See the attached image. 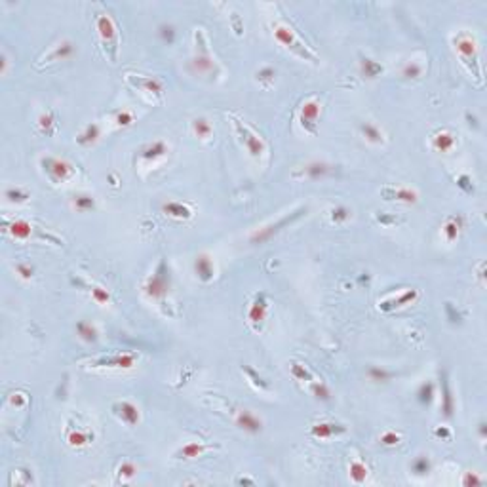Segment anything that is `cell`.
Instances as JSON below:
<instances>
[{"instance_id": "cell-16", "label": "cell", "mask_w": 487, "mask_h": 487, "mask_svg": "<svg viewBox=\"0 0 487 487\" xmlns=\"http://www.w3.org/2000/svg\"><path fill=\"white\" fill-rule=\"evenodd\" d=\"M331 172H333V166L326 164V162H310L301 170V175L307 179H320V177L330 175Z\"/></svg>"}, {"instance_id": "cell-11", "label": "cell", "mask_w": 487, "mask_h": 487, "mask_svg": "<svg viewBox=\"0 0 487 487\" xmlns=\"http://www.w3.org/2000/svg\"><path fill=\"white\" fill-rule=\"evenodd\" d=\"M267 308H268L267 297H265L263 293H259V295L255 297V301H253L250 312H248V318H250V322L253 323L255 330H261V326L265 322V316H267Z\"/></svg>"}, {"instance_id": "cell-15", "label": "cell", "mask_w": 487, "mask_h": 487, "mask_svg": "<svg viewBox=\"0 0 487 487\" xmlns=\"http://www.w3.org/2000/svg\"><path fill=\"white\" fill-rule=\"evenodd\" d=\"M236 424H238L242 430L252 434L261 432V428H263V423H261L253 413H250V411H240V413L236 415Z\"/></svg>"}, {"instance_id": "cell-7", "label": "cell", "mask_w": 487, "mask_h": 487, "mask_svg": "<svg viewBox=\"0 0 487 487\" xmlns=\"http://www.w3.org/2000/svg\"><path fill=\"white\" fill-rule=\"evenodd\" d=\"M320 109H322V105H320L318 99H308V101H305L303 103V107H301V112H299L301 126L305 128L307 132H310V134H314L316 132V124H318Z\"/></svg>"}, {"instance_id": "cell-42", "label": "cell", "mask_w": 487, "mask_h": 487, "mask_svg": "<svg viewBox=\"0 0 487 487\" xmlns=\"http://www.w3.org/2000/svg\"><path fill=\"white\" fill-rule=\"evenodd\" d=\"M38 126L42 128V132L52 134V126H54V114H52V112H44V114H40Z\"/></svg>"}, {"instance_id": "cell-31", "label": "cell", "mask_w": 487, "mask_h": 487, "mask_svg": "<svg viewBox=\"0 0 487 487\" xmlns=\"http://www.w3.org/2000/svg\"><path fill=\"white\" fill-rule=\"evenodd\" d=\"M459 230H461V221L451 217L448 219V223L443 225V234H445V240L448 242H455L457 236H459Z\"/></svg>"}, {"instance_id": "cell-58", "label": "cell", "mask_w": 487, "mask_h": 487, "mask_svg": "<svg viewBox=\"0 0 487 487\" xmlns=\"http://www.w3.org/2000/svg\"><path fill=\"white\" fill-rule=\"evenodd\" d=\"M479 434H481V438L485 436V424H483V423L479 424Z\"/></svg>"}, {"instance_id": "cell-38", "label": "cell", "mask_w": 487, "mask_h": 487, "mask_svg": "<svg viewBox=\"0 0 487 487\" xmlns=\"http://www.w3.org/2000/svg\"><path fill=\"white\" fill-rule=\"evenodd\" d=\"M135 472H137V468H135L134 463H122L120 466H118V478L120 479H132L135 476Z\"/></svg>"}, {"instance_id": "cell-33", "label": "cell", "mask_w": 487, "mask_h": 487, "mask_svg": "<svg viewBox=\"0 0 487 487\" xmlns=\"http://www.w3.org/2000/svg\"><path fill=\"white\" fill-rule=\"evenodd\" d=\"M360 130H361V134L366 135V139H368V141L383 143V132H381L377 126H373V124H361Z\"/></svg>"}, {"instance_id": "cell-6", "label": "cell", "mask_w": 487, "mask_h": 487, "mask_svg": "<svg viewBox=\"0 0 487 487\" xmlns=\"http://www.w3.org/2000/svg\"><path fill=\"white\" fill-rule=\"evenodd\" d=\"M234 126H236L238 135H240V139H242V143L246 145V149L250 150V154L255 158H259L261 154L265 152V143H263V139L253 134L250 128L242 126L240 120H234Z\"/></svg>"}, {"instance_id": "cell-32", "label": "cell", "mask_w": 487, "mask_h": 487, "mask_svg": "<svg viewBox=\"0 0 487 487\" xmlns=\"http://www.w3.org/2000/svg\"><path fill=\"white\" fill-rule=\"evenodd\" d=\"M350 478H352L356 483L366 481V478H368V466L363 463H360V461L350 463Z\"/></svg>"}, {"instance_id": "cell-20", "label": "cell", "mask_w": 487, "mask_h": 487, "mask_svg": "<svg viewBox=\"0 0 487 487\" xmlns=\"http://www.w3.org/2000/svg\"><path fill=\"white\" fill-rule=\"evenodd\" d=\"M194 268H196V274L200 280H204V282H210L213 278V263L212 259L208 257V255H198L196 257V263H194Z\"/></svg>"}, {"instance_id": "cell-24", "label": "cell", "mask_w": 487, "mask_h": 487, "mask_svg": "<svg viewBox=\"0 0 487 487\" xmlns=\"http://www.w3.org/2000/svg\"><path fill=\"white\" fill-rule=\"evenodd\" d=\"M168 152V147H166L164 141H154L150 143L149 147H145L141 150V156L145 160H156V158H162Z\"/></svg>"}, {"instance_id": "cell-56", "label": "cell", "mask_w": 487, "mask_h": 487, "mask_svg": "<svg viewBox=\"0 0 487 487\" xmlns=\"http://www.w3.org/2000/svg\"><path fill=\"white\" fill-rule=\"evenodd\" d=\"M21 396H23V394H12V398H10V400H12V403H14V405H17V408H23L25 398H21Z\"/></svg>"}, {"instance_id": "cell-18", "label": "cell", "mask_w": 487, "mask_h": 487, "mask_svg": "<svg viewBox=\"0 0 487 487\" xmlns=\"http://www.w3.org/2000/svg\"><path fill=\"white\" fill-rule=\"evenodd\" d=\"M212 448L213 445H204V443H200V441H190L187 445H183V448L175 453V457H177V459H196V457H200L204 451H208V449Z\"/></svg>"}, {"instance_id": "cell-21", "label": "cell", "mask_w": 487, "mask_h": 487, "mask_svg": "<svg viewBox=\"0 0 487 487\" xmlns=\"http://www.w3.org/2000/svg\"><path fill=\"white\" fill-rule=\"evenodd\" d=\"M455 145V137L449 132H438L432 135V149L438 152H448L449 149H453Z\"/></svg>"}, {"instance_id": "cell-39", "label": "cell", "mask_w": 487, "mask_h": 487, "mask_svg": "<svg viewBox=\"0 0 487 487\" xmlns=\"http://www.w3.org/2000/svg\"><path fill=\"white\" fill-rule=\"evenodd\" d=\"M92 297H94L95 303L105 305V303H109V301H110V293L107 290L99 288V286H92Z\"/></svg>"}, {"instance_id": "cell-19", "label": "cell", "mask_w": 487, "mask_h": 487, "mask_svg": "<svg viewBox=\"0 0 487 487\" xmlns=\"http://www.w3.org/2000/svg\"><path fill=\"white\" fill-rule=\"evenodd\" d=\"M130 82L135 84V86L143 88V90H147V92H150V94L160 95L162 92H164V84H162L158 78H150V76H139V78H134V76H130Z\"/></svg>"}, {"instance_id": "cell-3", "label": "cell", "mask_w": 487, "mask_h": 487, "mask_svg": "<svg viewBox=\"0 0 487 487\" xmlns=\"http://www.w3.org/2000/svg\"><path fill=\"white\" fill-rule=\"evenodd\" d=\"M274 36L278 42H282L283 46L288 48V50H291V52H293L295 55H299V57L308 59V61H314V63L318 61V57H316L307 46H303V42L293 34V31H291L288 25L276 23L274 25Z\"/></svg>"}, {"instance_id": "cell-37", "label": "cell", "mask_w": 487, "mask_h": 487, "mask_svg": "<svg viewBox=\"0 0 487 487\" xmlns=\"http://www.w3.org/2000/svg\"><path fill=\"white\" fill-rule=\"evenodd\" d=\"M421 72H423V67L417 63V61H409V63L401 69V74H403L405 78H417V76H421Z\"/></svg>"}, {"instance_id": "cell-47", "label": "cell", "mask_w": 487, "mask_h": 487, "mask_svg": "<svg viewBox=\"0 0 487 487\" xmlns=\"http://www.w3.org/2000/svg\"><path fill=\"white\" fill-rule=\"evenodd\" d=\"M428 470H430V461L426 457H419L413 463V472L415 474H426Z\"/></svg>"}, {"instance_id": "cell-22", "label": "cell", "mask_w": 487, "mask_h": 487, "mask_svg": "<svg viewBox=\"0 0 487 487\" xmlns=\"http://www.w3.org/2000/svg\"><path fill=\"white\" fill-rule=\"evenodd\" d=\"M162 212L166 215H170V217H175V219H189L192 215L190 208L179 204V202H168V204L162 206Z\"/></svg>"}, {"instance_id": "cell-25", "label": "cell", "mask_w": 487, "mask_h": 487, "mask_svg": "<svg viewBox=\"0 0 487 487\" xmlns=\"http://www.w3.org/2000/svg\"><path fill=\"white\" fill-rule=\"evenodd\" d=\"M97 137H99V124L92 122V124H88V126L84 128L82 134H78L76 143H78V145H92V143L97 141Z\"/></svg>"}, {"instance_id": "cell-41", "label": "cell", "mask_w": 487, "mask_h": 487, "mask_svg": "<svg viewBox=\"0 0 487 487\" xmlns=\"http://www.w3.org/2000/svg\"><path fill=\"white\" fill-rule=\"evenodd\" d=\"M348 217H350V212H348L346 208H343V206H337V208L331 210V221H333V223H343V221H346Z\"/></svg>"}, {"instance_id": "cell-40", "label": "cell", "mask_w": 487, "mask_h": 487, "mask_svg": "<svg viewBox=\"0 0 487 487\" xmlns=\"http://www.w3.org/2000/svg\"><path fill=\"white\" fill-rule=\"evenodd\" d=\"M94 198L92 196H76L74 198V208L80 212H88V210H94Z\"/></svg>"}, {"instance_id": "cell-50", "label": "cell", "mask_w": 487, "mask_h": 487, "mask_svg": "<svg viewBox=\"0 0 487 487\" xmlns=\"http://www.w3.org/2000/svg\"><path fill=\"white\" fill-rule=\"evenodd\" d=\"M400 434L396 432H385L381 436V443L383 445H396V443H400Z\"/></svg>"}, {"instance_id": "cell-10", "label": "cell", "mask_w": 487, "mask_h": 487, "mask_svg": "<svg viewBox=\"0 0 487 487\" xmlns=\"http://www.w3.org/2000/svg\"><path fill=\"white\" fill-rule=\"evenodd\" d=\"M112 413H114L118 419H122L126 424H130V426L139 423V409L135 408L134 403H130V401H116V403H112Z\"/></svg>"}, {"instance_id": "cell-23", "label": "cell", "mask_w": 487, "mask_h": 487, "mask_svg": "<svg viewBox=\"0 0 487 487\" xmlns=\"http://www.w3.org/2000/svg\"><path fill=\"white\" fill-rule=\"evenodd\" d=\"M8 230H10V234L14 236V238H17V240H27L32 232V227H31V223H27V221H23V219H17L10 225Z\"/></svg>"}, {"instance_id": "cell-5", "label": "cell", "mask_w": 487, "mask_h": 487, "mask_svg": "<svg viewBox=\"0 0 487 487\" xmlns=\"http://www.w3.org/2000/svg\"><path fill=\"white\" fill-rule=\"evenodd\" d=\"M42 166H44V172L48 173V177L54 181V183H61V181L71 179L72 166L69 164V162H65V160L48 156L42 160Z\"/></svg>"}, {"instance_id": "cell-54", "label": "cell", "mask_w": 487, "mask_h": 487, "mask_svg": "<svg viewBox=\"0 0 487 487\" xmlns=\"http://www.w3.org/2000/svg\"><path fill=\"white\" fill-rule=\"evenodd\" d=\"M463 483H464V485H479V483H481V479H479L476 474H466V476H464V479H463Z\"/></svg>"}, {"instance_id": "cell-4", "label": "cell", "mask_w": 487, "mask_h": 487, "mask_svg": "<svg viewBox=\"0 0 487 487\" xmlns=\"http://www.w3.org/2000/svg\"><path fill=\"white\" fill-rule=\"evenodd\" d=\"M97 29H99L103 44H105V48L109 50L110 59L114 61V59H116V46H118V34H116L114 21H112L107 14H101V16L97 17Z\"/></svg>"}, {"instance_id": "cell-30", "label": "cell", "mask_w": 487, "mask_h": 487, "mask_svg": "<svg viewBox=\"0 0 487 487\" xmlns=\"http://www.w3.org/2000/svg\"><path fill=\"white\" fill-rule=\"evenodd\" d=\"M361 72H363L368 78H375L377 74L383 72V67H381L377 61H373V59H370V57H366V59H361Z\"/></svg>"}, {"instance_id": "cell-12", "label": "cell", "mask_w": 487, "mask_h": 487, "mask_svg": "<svg viewBox=\"0 0 487 487\" xmlns=\"http://www.w3.org/2000/svg\"><path fill=\"white\" fill-rule=\"evenodd\" d=\"M381 194L386 198V200H398V202H405V204H415L419 200V194L415 190L405 189V187H400V189H392V187H386V189L381 190Z\"/></svg>"}, {"instance_id": "cell-9", "label": "cell", "mask_w": 487, "mask_h": 487, "mask_svg": "<svg viewBox=\"0 0 487 487\" xmlns=\"http://www.w3.org/2000/svg\"><path fill=\"white\" fill-rule=\"evenodd\" d=\"M305 212L303 208L301 210H297V212H293L291 215H286V217H282V219L278 221V223H272V225H268V227H263V228H259L255 234L252 236V242L253 243H261V242H265V240H268L270 236L274 234V232H278L280 228L282 227H286L288 223H291L293 219H297V217H301V213Z\"/></svg>"}, {"instance_id": "cell-53", "label": "cell", "mask_w": 487, "mask_h": 487, "mask_svg": "<svg viewBox=\"0 0 487 487\" xmlns=\"http://www.w3.org/2000/svg\"><path fill=\"white\" fill-rule=\"evenodd\" d=\"M434 436H436V438H443V440H451V432H449L445 426H438V428L434 430Z\"/></svg>"}, {"instance_id": "cell-55", "label": "cell", "mask_w": 487, "mask_h": 487, "mask_svg": "<svg viewBox=\"0 0 487 487\" xmlns=\"http://www.w3.org/2000/svg\"><path fill=\"white\" fill-rule=\"evenodd\" d=\"M459 187H461V189H464L466 192H472V190H474V187L470 185V179H468L466 175L459 177Z\"/></svg>"}, {"instance_id": "cell-43", "label": "cell", "mask_w": 487, "mask_h": 487, "mask_svg": "<svg viewBox=\"0 0 487 487\" xmlns=\"http://www.w3.org/2000/svg\"><path fill=\"white\" fill-rule=\"evenodd\" d=\"M312 394H314L318 400H330V388L323 385V383H312Z\"/></svg>"}, {"instance_id": "cell-35", "label": "cell", "mask_w": 487, "mask_h": 487, "mask_svg": "<svg viewBox=\"0 0 487 487\" xmlns=\"http://www.w3.org/2000/svg\"><path fill=\"white\" fill-rule=\"evenodd\" d=\"M291 375L297 379V381H312V373L299 361H293L291 363Z\"/></svg>"}, {"instance_id": "cell-8", "label": "cell", "mask_w": 487, "mask_h": 487, "mask_svg": "<svg viewBox=\"0 0 487 487\" xmlns=\"http://www.w3.org/2000/svg\"><path fill=\"white\" fill-rule=\"evenodd\" d=\"M198 46H200V54L190 59V63H189L190 71L196 72V74H206V76L215 74V72H217V65L213 63V59L210 57V54H208V50H206L204 44H198Z\"/></svg>"}, {"instance_id": "cell-2", "label": "cell", "mask_w": 487, "mask_h": 487, "mask_svg": "<svg viewBox=\"0 0 487 487\" xmlns=\"http://www.w3.org/2000/svg\"><path fill=\"white\" fill-rule=\"evenodd\" d=\"M145 295L150 299H164L170 291V268L166 267L164 261H160L154 274L149 276V280L143 286Z\"/></svg>"}, {"instance_id": "cell-13", "label": "cell", "mask_w": 487, "mask_h": 487, "mask_svg": "<svg viewBox=\"0 0 487 487\" xmlns=\"http://www.w3.org/2000/svg\"><path fill=\"white\" fill-rule=\"evenodd\" d=\"M417 297H419L417 290H408V291H403L401 295H398V297L386 299V301H383V303H379V308H381V310H385V312H388V310H392V308L411 305V303H413Z\"/></svg>"}, {"instance_id": "cell-48", "label": "cell", "mask_w": 487, "mask_h": 487, "mask_svg": "<svg viewBox=\"0 0 487 487\" xmlns=\"http://www.w3.org/2000/svg\"><path fill=\"white\" fill-rule=\"evenodd\" d=\"M160 36H162L164 42L172 44L173 40H175V29H173L172 25H160Z\"/></svg>"}, {"instance_id": "cell-14", "label": "cell", "mask_w": 487, "mask_h": 487, "mask_svg": "<svg viewBox=\"0 0 487 487\" xmlns=\"http://www.w3.org/2000/svg\"><path fill=\"white\" fill-rule=\"evenodd\" d=\"M135 356L134 354H116V356H103L95 361V366H107V368H122L130 370L134 366Z\"/></svg>"}, {"instance_id": "cell-27", "label": "cell", "mask_w": 487, "mask_h": 487, "mask_svg": "<svg viewBox=\"0 0 487 487\" xmlns=\"http://www.w3.org/2000/svg\"><path fill=\"white\" fill-rule=\"evenodd\" d=\"M441 390H443V403H441L443 415L451 417V413H453V398H451V390H449V383L445 373H441Z\"/></svg>"}, {"instance_id": "cell-29", "label": "cell", "mask_w": 487, "mask_h": 487, "mask_svg": "<svg viewBox=\"0 0 487 487\" xmlns=\"http://www.w3.org/2000/svg\"><path fill=\"white\" fill-rule=\"evenodd\" d=\"M67 440H69L71 445L80 448V445H86V443H90V441L94 440V434L82 432V430H71L69 436H67Z\"/></svg>"}, {"instance_id": "cell-52", "label": "cell", "mask_w": 487, "mask_h": 487, "mask_svg": "<svg viewBox=\"0 0 487 487\" xmlns=\"http://www.w3.org/2000/svg\"><path fill=\"white\" fill-rule=\"evenodd\" d=\"M16 270L21 274V278H25V280H31L32 278V268L29 267V265H17Z\"/></svg>"}, {"instance_id": "cell-26", "label": "cell", "mask_w": 487, "mask_h": 487, "mask_svg": "<svg viewBox=\"0 0 487 487\" xmlns=\"http://www.w3.org/2000/svg\"><path fill=\"white\" fill-rule=\"evenodd\" d=\"M72 55V44L69 40H63L59 46H55L50 54H48V61H57V59H67Z\"/></svg>"}, {"instance_id": "cell-46", "label": "cell", "mask_w": 487, "mask_h": 487, "mask_svg": "<svg viewBox=\"0 0 487 487\" xmlns=\"http://www.w3.org/2000/svg\"><path fill=\"white\" fill-rule=\"evenodd\" d=\"M368 375H370L371 381H377V383H385V381H388V379H390V373H388V371L379 370V368H371Z\"/></svg>"}, {"instance_id": "cell-59", "label": "cell", "mask_w": 487, "mask_h": 487, "mask_svg": "<svg viewBox=\"0 0 487 487\" xmlns=\"http://www.w3.org/2000/svg\"><path fill=\"white\" fill-rule=\"evenodd\" d=\"M238 483H242V485H243V483H253V481H252V479H238Z\"/></svg>"}, {"instance_id": "cell-44", "label": "cell", "mask_w": 487, "mask_h": 487, "mask_svg": "<svg viewBox=\"0 0 487 487\" xmlns=\"http://www.w3.org/2000/svg\"><path fill=\"white\" fill-rule=\"evenodd\" d=\"M6 198L10 202H25L29 198V192H25L21 189H8L6 190Z\"/></svg>"}, {"instance_id": "cell-49", "label": "cell", "mask_w": 487, "mask_h": 487, "mask_svg": "<svg viewBox=\"0 0 487 487\" xmlns=\"http://www.w3.org/2000/svg\"><path fill=\"white\" fill-rule=\"evenodd\" d=\"M274 69H270V67H265V69H261L259 72H257V80H261V82H265V84H270L272 80H274Z\"/></svg>"}, {"instance_id": "cell-1", "label": "cell", "mask_w": 487, "mask_h": 487, "mask_svg": "<svg viewBox=\"0 0 487 487\" xmlns=\"http://www.w3.org/2000/svg\"><path fill=\"white\" fill-rule=\"evenodd\" d=\"M455 50L459 57L463 59V63L474 72V76H479V67H478V50H476V40L470 36L468 32H459L453 38Z\"/></svg>"}, {"instance_id": "cell-57", "label": "cell", "mask_w": 487, "mask_h": 487, "mask_svg": "<svg viewBox=\"0 0 487 487\" xmlns=\"http://www.w3.org/2000/svg\"><path fill=\"white\" fill-rule=\"evenodd\" d=\"M232 23H234V29L238 34H242V27H240V21H238V16L236 14H232Z\"/></svg>"}, {"instance_id": "cell-45", "label": "cell", "mask_w": 487, "mask_h": 487, "mask_svg": "<svg viewBox=\"0 0 487 487\" xmlns=\"http://www.w3.org/2000/svg\"><path fill=\"white\" fill-rule=\"evenodd\" d=\"M132 122H134V114H132V112H130L128 109L116 112V124H118V126H122V128L132 126Z\"/></svg>"}, {"instance_id": "cell-17", "label": "cell", "mask_w": 487, "mask_h": 487, "mask_svg": "<svg viewBox=\"0 0 487 487\" xmlns=\"http://www.w3.org/2000/svg\"><path fill=\"white\" fill-rule=\"evenodd\" d=\"M345 430H346V428L343 426V424L320 423V424H314V426H312L310 434H312L314 438H320V440H323V438H331V436H335V434H343Z\"/></svg>"}, {"instance_id": "cell-51", "label": "cell", "mask_w": 487, "mask_h": 487, "mask_svg": "<svg viewBox=\"0 0 487 487\" xmlns=\"http://www.w3.org/2000/svg\"><path fill=\"white\" fill-rule=\"evenodd\" d=\"M246 373H248V375H250V377L253 379V385H255V386H259V388H263V390H267V388H268L267 383H265V381H263L261 377H257V375H255V371H253V370L246 368Z\"/></svg>"}, {"instance_id": "cell-36", "label": "cell", "mask_w": 487, "mask_h": 487, "mask_svg": "<svg viewBox=\"0 0 487 487\" xmlns=\"http://www.w3.org/2000/svg\"><path fill=\"white\" fill-rule=\"evenodd\" d=\"M417 396H419V401H421L423 405H428V403L434 400V385L432 383H424V385H421Z\"/></svg>"}, {"instance_id": "cell-34", "label": "cell", "mask_w": 487, "mask_h": 487, "mask_svg": "<svg viewBox=\"0 0 487 487\" xmlns=\"http://www.w3.org/2000/svg\"><path fill=\"white\" fill-rule=\"evenodd\" d=\"M76 331H78L80 337L84 339V341H88V343H94L95 339H97V331H95V328L88 322H80L78 326H76Z\"/></svg>"}, {"instance_id": "cell-28", "label": "cell", "mask_w": 487, "mask_h": 487, "mask_svg": "<svg viewBox=\"0 0 487 487\" xmlns=\"http://www.w3.org/2000/svg\"><path fill=\"white\" fill-rule=\"evenodd\" d=\"M192 132L200 137V139H208L210 135H212V132H213V128H212V124L206 120V118H196L194 122H192Z\"/></svg>"}]
</instances>
